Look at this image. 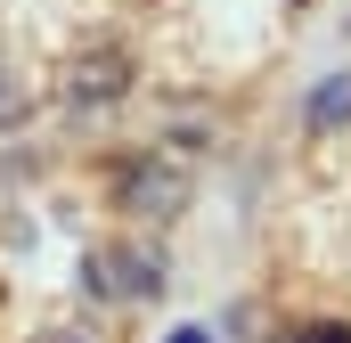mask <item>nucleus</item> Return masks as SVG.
I'll return each instance as SVG.
<instances>
[{
	"label": "nucleus",
	"instance_id": "nucleus-3",
	"mask_svg": "<svg viewBox=\"0 0 351 343\" xmlns=\"http://www.w3.org/2000/svg\"><path fill=\"white\" fill-rule=\"evenodd\" d=\"M123 90H131V49L123 41H98V49H82L66 66V98L74 106H114Z\"/></svg>",
	"mask_w": 351,
	"mask_h": 343
},
{
	"label": "nucleus",
	"instance_id": "nucleus-2",
	"mask_svg": "<svg viewBox=\"0 0 351 343\" xmlns=\"http://www.w3.org/2000/svg\"><path fill=\"white\" fill-rule=\"evenodd\" d=\"M82 294H98V303H147V294H164V261L139 254V246H90L82 254Z\"/></svg>",
	"mask_w": 351,
	"mask_h": 343
},
{
	"label": "nucleus",
	"instance_id": "nucleus-1",
	"mask_svg": "<svg viewBox=\"0 0 351 343\" xmlns=\"http://www.w3.org/2000/svg\"><path fill=\"white\" fill-rule=\"evenodd\" d=\"M114 213H131V221H180L188 213V164L172 156H123L114 164Z\"/></svg>",
	"mask_w": 351,
	"mask_h": 343
},
{
	"label": "nucleus",
	"instance_id": "nucleus-5",
	"mask_svg": "<svg viewBox=\"0 0 351 343\" xmlns=\"http://www.w3.org/2000/svg\"><path fill=\"white\" fill-rule=\"evenodd\" d=\"M25 115V82H16V58L0 49V123H16Z\"/></svg>",
	"mask_w": 351,
	"mask_h": 343
},
{
	"label": "nucleus",
	"instance_id": "nucleus-8",
	"mask_svg": "<svg viewBox=\"0 0 351 343\" xmlns=\"http://www.w3.org/2000/svg\"><path fill=\"white\" fill-rule=\"evenodd\" d=\"M164 343H213V335H204V327H172Z\"/></svg>",
	"mask_w": 351,
	"mask_h": 343
},
{
	"label": "nucleus",
	"instance_id": "nucleus-4",
	"mask_svg": "<svg viewBox=\"0 0 351 343\" xmlns=\"http://www.w3.org/2000/svg\"><path fill=\"white\" fill-rule=\"evenodd\" d=\"M302 123H311V139H327V131H343V123H351V74H327V82L311 90V106H302Z\"/></svg>",
	"mask_w": 351,
	"mask_h": 343
},
{
	"label": "nucleus",
	"instance_id": "nucleus-6",
	"mask_svg": "<svg viewBox=\"0 0 351 343\" xmlns=\"http://www.w3.org/2000/svg\"><path fill=\"white\" fill-rule=\"evenodd\" d=\"M286 343H351V327L343 319H311V327H294Z\"/></svg>",
	"mask_w": 351,
	"mask_h": 343
},
{
	"label": "nucleus",
	"instance_id": "nucleus-7",
	"mask_svg": "<svg viewBox=\"0 0 351 343\" xmlns=\"http://www.w3.org/2000/svg\"><path fill=\"white\" fill-rule=\"evenodd\" d=\"M41 343H98V335H90V327H49Z\"/></svg>",
	"mask_w": 351,
	"mask_h": 343
}]
</instances>
